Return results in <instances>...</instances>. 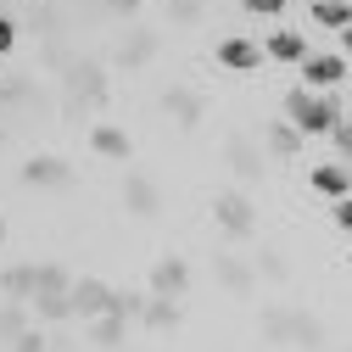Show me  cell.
Returning a JSON list of instances; mask_svg holds the SVG:
<instances>
[{"mask_svg": "<svg viewBox=\"0 0 352 352\" xmlns=\"http://www.w3.org/2000/svg\"><path fill=\"white\" fill-rule=\"evenodd\" d=\"M123 336H129V314H96V341L101 346H123Z\"/></svg>", "mask_w": 352, "mask_h": 352, "instance_id": "15", "label": "cell"}, {"mask_svg": "<svg viewBox=\"0 0 352 352\" xmlns=\"http://www.w3.org/2000/svg\"><path fill=\"white\" fill-rule=\"evenodd\" d=\"M336 224H341V230H352V190H346V196H336Z\"/></svg>", "mask_w": 352, "mask_h": 352, "instance_id": "25", "label": "cell"}, {"mask_svg": "<svg viewBox=\"0 0 352 352\" xmlns=\"http://www.w3.org/2000/svg\"><path fill=\"white\" fill-rule=\"evenodd\" d=\"M263 51H269L274 62H296V67H302V56H307V39H302L296 28H280V34H269V45H263Z\"/></svg>", "mask_w": 352, "mask_h": 352, "instance_id": "12", "label": "cell"}, {"mask_svg": "<svg viewBox=\"0 0 352 352\" xmlns=\"http://www.w3.org/2000/svg\"><path fill=\"white\" fill-rule=\"evenodd\" d=\"M67 296H73V319H96V314H107L112 285H101V280H73Z\"/></svg>", "mask_w": 352, "mask_h": 352, "instance_id": "4", "label": "cell"}, {"mask_svg": "<svg viewBox=\"0 0 352 352\" xmlns=\"http://www.w3.org/2000/svg\"><path fill=\"white\" fill-rule=\"evenodd\" d=\"M67 84H73V101H90V107L107 101V73L101 67H84L78 62V67H67Z\"/></svg>", "mask_w": 352, "mask_h": 352, "instance_id": "6", "label": "cell"}, {"mask_svg": "<svg viewBox=\"0 0 352 352\" xmlns=\"http://www.w3.org/2000/svg\"><path fill=\"white\" fill-rule=\"evenodd\" d=\"M330 140H336V151L352 162V123H336V129H330Z\"/></svg>", "mask_w": 352, "mask_h": 352, "instance_id": "23", "label": "cell"}, {"mask_svg": "<svg viewBox=\"0 0 352 352\" xmlns=\"http://www.w3.org/2000/svg\"><path fill=\"white\" fill-rule=\"evenodd\" d=\"M314 190L330 196V201L346 196V190H352V168H346V162H319V168H314Z\"/></svg>", "mask_w": 352, "mask_h": 352, "instance_id": "9", "label": "cell"}, {"mask_svg": "<svg viewBox=\"0 0 352 352\" xmlns=\"http://www.w3.org/2000/svg\"><path fill=\"white\" fill-rule=\"evenodd\" d=\"M12 45H17V23L0 17V51H12Z\"/></svg>", "mask_w": 352, "mask_h": 352, "instance_id": "27", "label": "cell"}, {"mask_svg": "<svg viewBox=\"0 0 352 352\" xmlns=\"http://www.w3.org/2000/svg\"><path fill=\"white\" fill-rule=\"evenodd\" d=\"M241 6H246V12H252V17H274V12H280V6H285V0H241Z\"/></svg>", "mask_w": 352, "mask_h": 352, "instance_id": "24", "label": "cell"}, {"mask_svg": "<svg viewBox=\"0 0 352 352\" xmlns=\"http://www.w3.org/2000/svg\"><path fill=\"white\" fill-rule=\"evenodd\" d=\"M140 0H107V12H135Z\"/></svg>", "mask_w": 352, "mask_h": 352, "instance_id": "28", "label": "cell"}, {"mask_svg": "<svg viewBox=\"0 0 352 352\" xmlns=\"http://www.w3.org/2000/svg\"><path fill=\"white\" fill-rule=\"evenodd\" d=\"M173 17H179V23H196L201 6H196V0H173Z\"/></svg>", "mask_w": 352, "mask_h": 352, "instance_id": "26", "label": "cell"}, {"mask_svg": "<svg viewBox=\"0 0 352 352\" xmlns=\"http://www.w3.org/2000/svg\"><path fill=\"white\" fill-rule=\"evenodd\" d=\"M302 73H307L314 90H336V84L346 78V56H336V51H307V56H302Z\"/></svg>", "mask_w": 352, "mask_h": 352, "instance_id": "2", "label": "cell"}, {"mask_svg": "<svg viewBox=\"0 0 352 352\" xmlns=\"http://www.w3.org/2000/svg\"><path fill=\"white\" fill-rule=\"evenodd\" d=\"M230 168H235V173H246V179H252V173H257L263 162H257V151H246V146H235V151H230Z\"/></svg>", "mask_w": 352, "mask_h": 352, "instance_id": "22", "label": "cell"}, {"mask_svg": "<svg viewBox=\"0 0 352 352\" xmlns=\"http://www.w3.org/2000/svg\"><path fill=\"white\" fill-rule=\"evenodd\" d=\"M90 146L107 157V162H123L129 151H135V140L123 135V129H112V123H101V129H90Z\"/></svg>", "mask_w": 352, "mask_h": 352, "instance_id": "11", "label": "cell"}, {"mask_svg": "<svg viewBox=\"0 0 352 352\" xmlns=\"http://www.w3.org/2000/svg\"><path fill=\"white\" fill-rule=\"evenodd\" d=\"M0 241H6V218H0Z\"/></svg>", "mask_w": 352, "mask_h": 352, "instance_id": "30", "label": "cell"}, {"mask_svg": "<svg viewBox=\"0 0 352 352\" xmlns=\"http://www.w3.org/2000/svg\"><path fill=\"white\" fill-rule=\"evenodd\" d=\"M212 212H218V224H224L230 235H252V224H257L252 201H246V196H235V190H230V196H218V207H212Z\"/></svg>", "mask_w": 352, "mask_h": 352, "instance_id": "5", "label": "cell"}, {"mask_svg": "<svg viewBox=\"0 0 352 352\" xmlns=\"http://www.w3.org/2000/svg\"><path fill=\"white\" fill-rule=\"evenodd\" d=\"M123 201L135 207V212H146V218H151V212L162 207V196H157V185H151V179H140V173H135V179L123 185Z\"/></svg>", "mask_w": 352, "mask_h": 352, "instance_id": "13", "label": "cell"}, {"mask_svg": "<svg viewBox=\"0 0 352 352\" xmlns=\"http://www.w3.org/2000/svg\"><path fill=\"white\" fill-rule=\"evenodd\" d=\"M307 6H319V0H307Z\"/></svg>", "mask_w": 352, "mask_h": 352, "instance_id": "31", "label": "cell"}, {"mask_svg": "<svg viewBox=\"0 0 352 352\" xmlns=\"http://www.w3.org/2000/svg\"><path fill=\"white\" fill-rule=\"evenodd\" d=\"M257 62H263V45H257V39H224V45H218V67L252 73Z\"/></svg>", "mask_w": 352, "mask_h": 352, "instance_id": "7", "label": "cell"}, {"mask_svg": "<svg viewBox=\"0 0 352 352\" xmlns=\"http://www.w3.org/2000/svg\"><path fill=\"white\" fill-rule=\"evenodd\" d=\"M341 45H346V56H352V23H346V28H341Z\"/></svg>", "mask_w": 352, "mask_h": 352, "instance_id": "29", "label": "cell"}, {"mask_svg": "<svg viewBox=\"0 0 352 352\" xmlns=\"http://www.w3.org/2000/svg\"><path fill=\"white\" fill-rule=\"evenodd\" d=\"M314 23H324V28H346L352 23V0H319V6H314Z\"/></svg>", "mask_w": 352, "mask_h": 352, "instance_id": "17", "label": "cell"}, {"mask_svg": "<svg viewBox=\"0 0 352 352\" xmlns=\"http://www.w3.org/2000/svg\"><path fill=\"white\" fill-rule=\"evenodd\" d=\"M0 291H6V296H34V263L6 269V274H0Z\"/></svg>", "mask_w": 352, "mask_h": 352, "instance_id": "18", "label": "cell"}, {"mask_svg": "<svg viewBox=\"0 0 352 352\" xmlns=\"http://www.w3.org/2000/svg\"><path fill=\"white\" fill-rule=\"evenodd\" d=\"M274 330H280V336H291V341H314V336H319L307 319H291V314H280V319H274Z\"/></svg>", "mask_w": 352, "mask_h": 352, "instance_id": "21", "label": "cell"}, {"mask_svg": "<svg viewBox=\"0 0 352 352\" xmlns=\"http://www.w3.org/2000/svg\"><path fill=\"white\" fill-rule=\"evenodd\" d=\"M218 280H224L230 291H252V269L241 257H218Z\"/></svg>", "mask_w": 352, "mask_h": 352, "instance_id": "20", "label": "cell"}, {"mask_svg": "<svg viewBox=\"0 0 352 352\" xmlns=\"http://www.w3.org/2000/svg\"><path fill=\"white\" fill-rule=\"evenodd\" d=\"M285 118L302 129V135H330V129L341 123L336 101H330V96H314V90H291V96H285Z\"/></svg>", "mask_w": 352, "mask_h": 352, "instance_id": "1", "label": "cell"}, {"mask_svg": "<svg viewBox=\"0 0 352 352\" xmlns=\"http://www.w3.org/2000/svg\"><path fill=\"white\" fill-rule=\"evenodd\" d=\"M269 151H274V157H296V151H302V129H296L291 118L269 129Z\"/></svg>", "mask_w": 352, "mask_h": 352, "instance_id": "16", "label": "cell"}, {"mask_svg": "<svg viewBox=\"0 0 352 352\" xmlns=\"http://www.w3.org/2000/svg\"><path fill=\"white\" fill-rule=\"evenodd\" d=\"M162 112L179 118V123H201V101H196L190 90H168V96H162Z\"/></svg>", "mask_w": 352, "mask_h": 352, "instance_id": "14", "label": "cell"}, {"mask_svg": "<svg viewBox=\"0 0 352 352\" xmlns=\"http://www.w3.org/2000/svg\"><path fill=\"white\" fill-rule=\"evenodd\" d=\"M67 179H73V168L62 157H28L23 162V185H34V190H62Z\"/></svg>", "mask_w": 352, "mask_h": 352, "instance_id": "3", "label": "cell"}, {"mask_svg": "<svg viewBox=\"0 0 352 352\" xmlns=\"http://www.w3.org/2000/svg\"><path fill=\"white\" fill-rule=\"evenodd\" d=\"M140 319H146L151 330H173V324H179V296L151 291V302H140Z\"/></svg>", "mask_w": 352, "mask_h": 352, "instance_id": "10", "label": "cell"}, {"mask_svg": "<svg viewBox=\"0 0 352 352\" xmlns=\"http://www.w3.org/2000/svg\"><path fill=\"white\" fill-rule=\"evenodd\" d=\"M151 45H157L151 34H135V39H123V51H118V67H140V62H151Z\"/></svg>", "mask_w": 352, "mask_h": 352, "instance_id": "19", "label": "cell"}, {"mask_svg": "<svg viewBox=\"0 0 352 352\" xmlns=\"http://www.w3.org/2000/svg\"><path fill=\"white\" fill-rule=\"evenodd\" d=\"M190 285V269H185V257H162L157 269H151V291H162V296H179Z\"/></svg>", "mask_w": 352, "mask_h": 352, "instance_id": "8", "label": "cell"}]
</instances>
